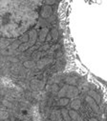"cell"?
I'll return each mask as SVG.
<instances>
[{
  "instance_id": "e0dca14e",
  "label": "cell",
  "mask_w": 107,
  "mask_h": 121,
  "mask_svg": "<svg viewBox=\"0 0 107 121\" xmlns=\"http://www.w3.org/2000/svg\"><path fill=\"white\" fill-rule=\"evenodd\" d=\"M9 118V113L7 112H2L1 113V120H7Z\"/></svg>"
},
{
  "instance_id": "d6986e66",
  "label": "cell",
  "mask_w": 107,
  "mask_h": 121,
  "mask_svg": "<svg viewBox=\"0 0 107 121\" xmlns=\"http://www.w3.org/2000/svg\"><path fill=\"white\" fill-rule=\"evenodd\" d=\"M28 39H29V38H28V35H23V36L20 38V41H21V42L24 41V42H27V43H28Z\"/></svg>"
},
{
  "instance_id": "52a82bcc",
  "label": "cell",
  "mask_w": 107,
  "mask_h": 121,
  "mask_svg": "<svg viewBox=\"0 0 107 121\" xmlns=\"http://www.w3.org/2000/svg\"><path fill=\"white\" fill-rule=\"evenodd\" d=\"M89 96H91V97L98 103V104H99L100 103V96L96 92H94V91H89Z\"/></svg>"
},
{
  "instance_id": "d4e9b609",
  "label": "cell",
  "mask_w": 107,
  "mask_h": 121,
  "mask_svg": "<svg viewBox=\"0 0 107 121\" xmlns=\"http://www.w3.org/2000/svg\"><path fill=\"white\" fill-rule=\"evenodd\" d=\"M16 121H17V120H16Z\"/></svg>"
},
{
  "instance_id": "5b68a950",
  "label": "cell",
  "mask_w": 107,
  "mask_h": 121,
  "mask_svg": "<svg viewBox=\"0 0 107 121\" xmlns=\"http://www.w3.org/2000/svg\"><path fill=\"white\" fill-rule=\"evenodd\" d=\"M47 36H48V29L44 28V29L40 30V32H39V41H41V42L45 41Z\"/></svg>"
},
{
  "instance_id": "4fadbf2b",
  "label": "cell",
  "mask_w": 107,
  "mask_h": 121,
  "mask_svg": "<svg viewBox=\"0 0 107 121\" xmlns=\"http://www.w3.org/2000/svg\"><path fill=\"white\" fill-rule=\"evenodd\" d=\"M62 115H63V117H64V120L65 121H70V115H69V112L68 111H66V110H62Z\"/></svg>"
},
{
  "instance_id": "ba28073f",
  "label": "cell",
  "mask_w": 107,
  "mask_h": 121,
  "mask_svg": "<svg viewBox=\"0 0 107 121\" xmlns=\"http://www.w3.org/2000/svg\"><path fill=\"white\" fill-rule=\"evenodd\" d=\"M80 105H81V102H80L79 99H74L72 101V103H71V107L75 111H77L80 108Z\"/></svg>"
},
{
  "instance_id": "44dd1931",
  "label": "cell",
  "mask_w": 107,
  "mask_h": 121,
  "mask_svg": "<svg viewBox=\"0 0 107 121\" xmlns=\"http://www.w3.org/2000/svg\"><path fill=\"white\" fill-rule=\"evenodd\" d=\"M52 38H53V37H52V35H51V34H48V36H47V38H46V39H47V41H50Z\"/></svg>"
},
{
  "instance_id": "277c9868",
  "label": "cell",
  "mask_w": 107,
  "mask_h": 121,
  "mask_svg": "<svg viewBox=\"0 0 107 121\" xmlns=\"http://www.w3.org/2000/svg\"><path fill=\"white\" fill-rule=\"evenodd\" d=\"M29 36H30V42H28L30 44V46L34 45L36 41V37H37V34H36V32L35 30H32L29 33Z\"/></svg>"
},
{
  "instance_id": "ac0fdd59",
  "label": "cell",
  "mask_w": 107,
  "mask_h": 121,
  "mask_svg": "<svg viewBox=\"0 0 107 121\" xmlns=\"http://www.w3.org/2000/svg\"><path fill=\"white\" fill-rule=\"evenodd\" d=\"M50 91H52V92H58V86L57 84L52 85V87H51Z\"/></svg>"
},
{
  "instance_id": "8fae6325",
  "label": "cell",
  "mask_w": 107,
  "mask_h": 121,
  "mask_svg": "<svg viewBox=\"0 0 107 121\" xmlns=\"http://www.w3.org/2000/svg\"><path fill=\"white\" fill-rule=\"evenodd\" d=\"M69 98H60L59 101L58 102V106H66L68 103H69Z\"/></svg>"
},
{
  "instance_id": "2e32d148",
  "label": "cell",
  "mask_w": 107,
  "mask_h": 121,
  "mask_svg": "<svg viewBox=\"0 0 107 121\" xmlns=\"http://www.w3.org/2000/svg\"><path fill=\"white\" fill-rule=\"evenodd\" d=\"M36 64L33 62V61H26L25 63H24V66L26 67V68H32V67H34Z\"/></svg>"
},
{
  "instance_id": "cb8c5ba5",
  "label": "cell",
  "mask_w": 107,
  "mask_h": 121,
  "mask_svg": "<svg viewBox=\"0 0 107 121\" xmlns=\"http://www.w3.org/2000/svg\"><path fill=\"white\" fill-rule=\"evenodd\" d=\"M4 121H8V120H4Z\"/></svg>"
},
{
  "instance_id": "5bb4252c",
  "label": "cell",
  "mask_w": 107,
  "mask_h": 121,
  "mask_svg": "<svg viewBox=\"0 0 107 121\" xmlns=\"http://www.w3.org/2000/svg\"><path fill=\"white\" fill-rule=\"evenodd\" d=\"M51 35H52L53 39L57 40V39H58V30H55V29H54V30H52Z\"/></svg>"
},
{
  "instance_id": "8992f818",
  "label": "cell",
  "mask_w": 107,
  "mask_h": 121,
  "mask_svg": "<svg viewBox=\"0 0 107 121\" xmlns=\"http://www.w3.org/2000/svg\"><path fill=\"white\" fill-rule=\"evenodd\" d=\"M51 62H52V59H42V60H39L36 63V67L38 69H43L47 64H49Z\"/></svg>"
},
{
  "instance_id": "9c48e42d",
  "label": "cell",
  "mask_w": 107,
  "mask_h": 121,
  "mask_svg": "<svg viewBox=\"0 0 107 121\" xmlns=\"http://www.w3.org/2000/svg\"><path fill=\"white\" fill-rule=\"evenodd\" d=\"M68 85H65L60 91H58V97H64V96H66V94H67V90H68Z\"/></svg>"
},
{
  "instance_id": "ffe728a7",
  "label": "cell",
  "mask_w": 107,
  "mask_h": 121,
  "mask_svg": "<svg viewBox=\"0 0 107 121\" xmlns=\"http://www.w3.org/2000/svg\"><path fill=\"white\" fill-rule=\"evenodd\" d=\"M49 49V45H44L40 48V51H45V50H48Z\"/></svg>"
},
{
  "instance_id": "30bf717a",
  "label": "cell",
  "mask_w": 107,
  "mask_h": 121,
  "mask_svg": "<svg viewBox=\"0 0 107 121\" xmlns=\"http://www.w3.org/2000/svg\"><path fill=\"white\" fill-rule=\"evenodd\" d=\"M69 115H70V117L72 118V119H76V118H79V115H78V113L75 111V110H70L69 111Z\"/></svg>"
},
{
  "instance_id": "6da1fadb",
  "label": "cell",
  "mask_w": 107,
  "mask_h": 121,
  "mask_svg": "<svg viewBox=\"0 0 107 121\" xmlns=\"http://www.w3.org/2000/svg\"><path fill=\"white\" fill-rule=\"evenodd\" d=\"M86 102L90 105V107L93 109V111L96 113H98V103L91 97V96H87V97H86Z\"/></svg>"
},
{
  "instance_id": "3957f363",
  "label": "cell",
  "mask_w": 107,
  "mask_h": 121,
  "mask_svg": "<svg viewBox=\"0 0 107 121\" xmlns=\"http://www.w3.org/2000/svg\"><path fill=\"white\" fill-rule=\"evenodd\" d=\"M51 14H52V8L50 6H45L41 11V16L46 18V17H49Z\"/></svg>"
},
{
  "instance_id": "7c38bea8",
  "label": "cell",
  "mask_w": 107,
  "mask_h": 121,
  "mask_svg": "<svg viewBox=\"0 0 107 121\" xmlns=\"http://www.w3.org/2000/svg\"><path fill=\"white\" fill-rule=\"evenodd\" d=\"M21 45H22V44H21V41H20V40H18V41L14 42V43L10 47V49H11V50H15V49H17V48L19 49V47H20Z\"/></svg>"
},
{
  "instance_id": "7402d4cb",
  "label": "cell",
  "mask_w": 107,
  "mask_h": 121,
  "mask_svg": "<svg viewBox=\"0 0 107 121\" xmlns=\"http://www.w3.org/2000/svg\"><path fill=\"white\" fill-rule=\"evenodd\" d=\"M3 104L7 105L8 107H10V106H11V103H9V102H7V101H3Z\"/></svg>"
},
{
  "instance_id": "603a6c76",
  "label": "cell",
  "mask_w": 107,
  "mask_h": 121,
  "mask_svg": "<svg viewBox=\"0 0 107 121\" xmlns=\"http://www.w3.org/2000/svg\"><path fill=\"white\" fill-rule=\"evenodd\" d=\"M89 121H98V119L97 118H90Z\"/></svg>"
},
{
  "instance_id": "7a4b0ae2",
  "label": "cell",
  "mask_w": 107,
  "mask_h": 121,
  "mask_svg": "<svg viewBox=\"0 0 107 121\" xmlns=\"http://www.w3.org/2000/svg\"><path fill=\"white\" fill-rule=\"evenodd\" d=\"M77 93H78V91H77V89H76V87H74V86H69V87H68V90H67V94H66V96H67V97H70V98H75L76 96L77 95Z\"/></svg>"
},
{
  "instance_id": "9a60e30c",
  "label": "cell",
  "mask_w": 107,
  "mask_h": 121,
  "mask_svg": "<svg viewBox=\"0 0 107 121\" xmlns=\"http://www.w3.org/2000/svg\"><path fill=\"white\" fill-rule=\"evenodd\" d=\"M30 47V44L29 43H25V44H22L20 47H19V51L20 52H23V51H26L28 48Z\"/></svg>"
}]
</instances>
